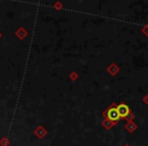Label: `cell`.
I'll use <instances>...</instances> for the list:
<instances>
[{
  "mask_svg": "<svg viewBox=\"0 0 148 146\" xmlns=\"http://www.w3.org/2000/svg\"><path fill=\"white\" fill-rule=\"evenodd\" d=\"M117 111L121 118H126L130 114V109L126 104H120L117 107Z\"/></svg>",
  "mask_w": 148,
  "mask_h": 146,
  "instance_id": "obj_1",
  "label": "cell"
},
{
  "mask_svg": "<svg viewBox=\"0 0 148 146\" xmlns=\"http://www.w3.org/2000/svg\"><path fill=\"white\" fill-rule=\"evenodd\" d=\"M107 116H108V118L113 122H118L121 119V117H120L119 113H118V111H117V108H111V109L108 111Z\"/></svg>",
  "mask_w": 148,
  "mask_h": 146,
  "instance_id": "obj_2",
  "label": "cell"
}]
</instances>
